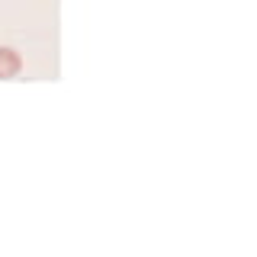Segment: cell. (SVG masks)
I'll return each mask as SVG.
<instances>
[{
    "label": "cell",
    "instance_id": "6da1fadb",
    "mask_svg": "<svg viewBox=\"0 0 257 257\" xmlns=\"http://www.w3.org/2000/svg\"><path fill=\"white\" fill-rule=\"evenodd\" d=\"M23 71V55L10 45H0V80H13Z\"/></svg>",
    "mask_w": 257,
    "mask_h": 257
}]
</instances>
